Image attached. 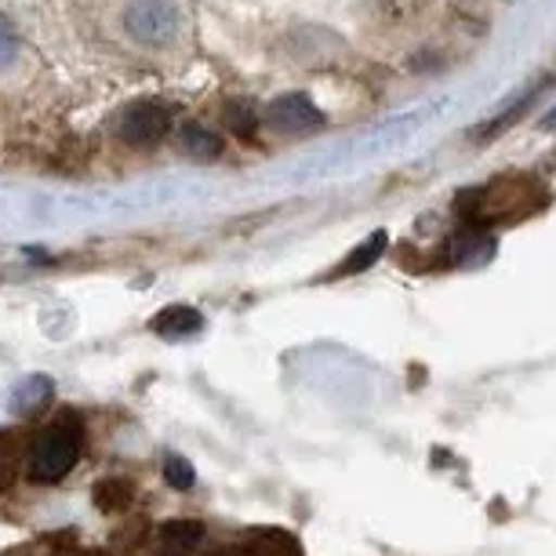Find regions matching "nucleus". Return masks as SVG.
<instances>
[{
  "label": "nucleus",
  "mask_w": 556,
  "mask_h": 556,
  "mask_svg": "<svg viewBox=\"0 0 556 556\" xmlns=\"http://www.w3.org/2000/svg\"><path fill=\"white\" fill-rule=\"evenodd\" d=\"M542 128H556V113H549V117H542Z\"/></svg>",
  "instance_id": "nucleus-17"
},
{
  "label": "nucleus",
  "mask_w": 556,
  "mask_h": 556,
  "mask_svg": "<svg viewBox=\"0 0 556 556\" xmlns=\"http://www.w3.org/2000/svg\"><path fill=\"white\" fill-rule=\"evenodd\" d=\"M121 139L128 146H156L167 139V131H172V110L167 106H156V102H139V106L124 110L121 117Z\"/></svg>",
  "instance_id": "nucleus-3"
},
{
  "label": "nucleus",
  "mask_w": 556,
  "mask_h": 556,
  "mask_svg": "<svg viewBox=\"0 0 556 556\" xmlns=\"http://www.w3.org/2000/svg\"><path fill=\"white\" fill-rule=\"evenodd\" d=\"M15 29L4 23V18H0V66H8V62L15 59Z\"/></svg>",
  "instance_id": "nucleus-16"
},
{
  "label": "nucleus",
  "mask_w": 556,
  "mask_h": 556,
  "mask_svg": "<svg viewBox=\"0 0 556 556\" xmlns=\"http://www.w3.org/2000/svg\"><path fill=\"white\" fill-rule=\"evenodd\" d=\"M237 556H302L299 542L277 528H258L240 542Z\"/></svg>",
  "instance_id": "nucleus-5"
},
{
  "label": "nucleus",
  "mask_w": 556,
  "mask_h": 556,
  "mask_svg": "<svg viewBox=\"0 0 556 556\" xmlns=\"http://www.w3.org/2000/svg\"><path fill=\"white\" fill-rule=\"evenodd\" d=\"M121 23L142 48H164L178 34V12L172 0H128Z\"/></svg>",
  "instance_id": "nucleus-2"
},
{
  "label": "nucleus",
  "mask_w": 556,
  "mask_h": 556,
  "mask_svg": "<svg viewBox=\"0 0 556 556\" xmlns=\"http://www.w3.org/2000/svg\"><path fill=\"white\" fill-rule=\"evenodd\" d=\"M382 251H386V233H382V229H379V233H375V237H367L364 244L356 248L353 255L342 262V273H361V269H367V266H371L375 258L382 255Z\"/></svg>",
  "instance_id": "nucleus-10"
},
{
  "label": "nucleus",
  "mask_w": 556,
  "mask_h": 556,
  "mask_svg": "<svg viewBox=\"0 0 556 556\" xmlns=\"http://www.w3.org/2000/svg\"><path fill=\"white\" fill-rule=\"evenodd\" d=\"M255 110L244 106V102H229L226 106V128L237 135V139H255Z\"/></svg>",
  "instance_id": "nucleus-12"
},
{
  "label": "nucleus",
  "mask_w": 556,
  "mask_h": 556,
  "mask_svg": "<svg viewBox=\"0 0 556 556\" xmlns=\"http://www.w3.org/2000/svg\"><path fill=\"white\" fill-rule=\"evenodd\" d=\"M266 117L273 124V131H285V135H306V131H313L324 121L320 110L313 106V99L299 96V91H291V96H280L277 102H269Z\"/></svg>",
  "instance_id": "nucleus-4"
},
{
  "label": "nucleus",
  "mask_w": 556,
  "mask_h": 556,
  "mask_svg": "<svg viewBox=\"0 0 556 556\" xmlns=\"http://www.w3.org/2000/svg\"><path fill=\"white\" fill-rule=\"evenodd\" d=\"M80 418L77 415H59L40 429V437L34 440L29 447V480L37 484H55L77 466V455H80Z\"/></svg>",
  "instance_id": "nucleus-1"
},
{
  "label": "nucleus",
  "mask_w": 556,
  "mask_h": 556,
  "mask_svg": "<svg viewBox=\"0 0 556 556\" xmlns=\"http://www.w3.org/2000/svg\"><path fill=\"white\" fill-rule=\"evenodd\" d=\"M491 251H495V240H491L484 229L469 226L466 233H462L455 244H451V262H458V266H469V262L491 258Z\"/></svg>",
  "instance_id": "nucleus-8"
},
{
  "label": "nucleus",
  "mask_w": 556,
  "mask_h": 556,
  "mask_svg": "<svg viewBox=\"0 0 556 556\" xmlns=\"http://www.w3.org/2000/svg\"><path fill=\"white\" fill-rule=\"evenodd\" d=\"M131 502V488L124 484V480H102L96 488V506L99 509H124Z\"/></svg>",
  "instance_id": "nucleus-13"
},
{
  "label": "nucleus",
  "mask_w": 556,
  "mask_h": 556,
  "mask_svg": "<svg viewBox=\"0 0 556 556\" xmlns=\"http://www.w3.org/2000/svg\"><path fill=\"white\" fill-rule=\"evenodd\" d=\"M201 328H204V317L190 306H167L153 317V331L164 334V339H186V334H193Z\"/></svg>",
  "instance_id": "nucleus-6"
},
{
  "label": "nucleus",
  "mask_w": 556,
  "mask_h": 556,
  "mask_svg": "<svg viewBox=\"0 0 556 556\" xmlns=\"http://www.w3.org/2000/svg\"><path fill=\"white\" fill-rule=\"evenodd\" d=\"M18 458H23V451H18V440L12 433H0V491L12 488V480L18 473Z\"/></svg>",
  "instance_id": "nucleus-11"
},
{
  "label": "nucleus",
  "mask_w": 556,
  "mask_h": 556,
  "mask_svg": "<svg viewBox=\"0 0 556 556\" xmlns=\"http://www.w3.org/2000/svg\"><path fill=\"white\" fill-rule=\"evenodd\" d=\"M51 393H55V390H51V382H48V379H40V375H37V379H29V382L23 386V390L15 393V396H18L15 407H18V412H34V407H40L45 401H51Z\"/></svg>",
  "instance_id": "nucleus-15"
},
{
  "label": "nucleus",
  "mask_w": 556,
  "mask_h": 556,
  "mask_svg": "<svg viewBox=\"0 0 556 556\" xmlns=\"http://www.w3.org/2000/svg\"><path fill=\"white\" fill-rule=\"evenodd\" d=\"M164 477H167V488H175V491H190L197 484L193 466L182 455H167L164 458Z\"/></svg>",
  "instance_id": "nucleus-14"
},
{
  "label": "nucleus",
  "mask_w": 556,
  "mask_h": 556,
  "mask_svg": "<svg viewBox=\"0 0 556 556\" xmlns=\"http://www.w3.org/2000/svg\"><path fill=\"white\" fill-rule=\"evenodd\" d=\"M178 142H182V150L197 156V161H215V156L223 153V139H215V135L201 128V124H182Z\"/></svg>",
  "instance_id": "nucleus-9"
},
{
  "label": "nucleus",
  "mask_w": 556,
  "mask_h": 556,
  "mask_svg": "<svg viewBox=\"0 0 556 556\" xmlns=\"http://www.w3.org/2000/svg\"><path fill=\"white\" fill-rule=\"evenodd\" d=\"M204 539V523L201 520H172L161 528V545L167 556H186L193 553V545Z\"/></svg>",
  "instance_id": "nucleus-7"
}]
</instances>
